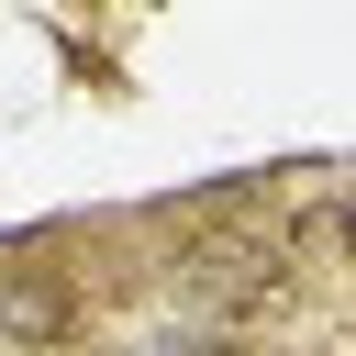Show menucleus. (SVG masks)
Here are the masks:
<instances>
[{"label": "nucleus", "mask_w": 356, "mask_h": 356, "mask_svg": "<svg viewBox=\"0 0 356 356\" xmlns=\"http://www.w3.org/2000/svg\"><path fill=\"white\" fill-rule=\"evenodd\" d=\"M0 345H22V356L89 345V289L67 267H0Z\"/></svg>", "instance_id": "1"}, {"label": "nucleus", "mask_w": 356, "mask_h": 356, "mask_svg": "<svg viewBox=\"0 0 356 356\" xmlns=\"http://www.w3.org/2000/svg\"><path fill=\"white\" fill-rule=\"evenodd\" d=\"M145 356H267L256 334H211V323H178V334H156Z\"/></svg>", "instance_id": "2"}, {"label": "nucleus", "mask_w": 356, "mask_h": 356, "mask_svg": "<svg viewBox=\"0 0 356 356\" xmlns=\"http://www.w3.org/2000/svg\"><path fill=\"white\" fill-rule=\"evenodd\" d=\"M89 356H145V345H89Z\"/></svg>", "instance_id": "3"}]
</instances>
